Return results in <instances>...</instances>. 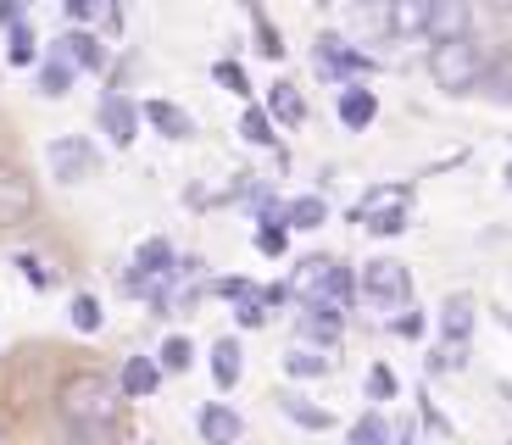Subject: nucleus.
<instances>
[{
	"label": "nucleus",
	"instance_id": "nucleus-1",
	"mask_svg": "<svg viewBox=\"0 0 512 445\" xmlns=\"http://www.w3.org/2000/svg\"><path fill=\"white\" fill-rule=\"evenodd\" d=\"M123 384L112 379V373H73V379L62 384V395H56V407H62V423L78 434V440H112L117 429H123Z\"/></svg>",
	"mask_w": 512,
	"mask_h": 445
},
{
	"label": "nucleus",
	"instance_id": "nucleus-2",
	"mask_svg": "<svg viewBox=\"0 0 512 445\" xmlns=\"http://www.w3.org/2000/svg\"><path fill=\"white\" fill-rule=\"evenodd\" d=\"M290 290L301 295V306H329V312H340V318H346L351 301H357V279H351V267L340 262V256H329V251L301 256L295 273H290Z\"/></svg>",
	"mask_w": 512,
	"mask_h": 445
},
{
	"label": "nucleus",
	"instance_id": "nucleus-3",
	"mask_svg": "<svg viewBox=\"0 0 512 445\" xmlns=\"http://www.w3.org/2000/svg\"><path fill=\"white\" fill-rule=\"evenodd\" d=\"M485 62H490V51L474 34L451 39V45H429V73H435V84L446 95H474L479 78H485Z\"/></svg>",
	"mask_w": 512,
	"mask_h": 445
},
{
	"label": "nucleus",
	"instance_id": "nucleus-4",
	"mask_svg": "<svg viewBox=\"0 0 512 445\" xmlns=\"http://www.w3.org/2000/svg\"><path fill=\"white\" fill-rule=\"evenodd\" d=\"M407 206H412V184H373L351 206V223H362L368 234H401L407 229Z\"/></svg>",
	"mask_w": 512,
	"mask_h": 445
},
{
	"label": "nucleus",
	"instance_id": "nucleus-5",
	"mask_svg": "<svg viewBox=\"0 0 512 445\" xmlns=\"http://www.w3.org/2000/svg\"><path fill=\"white\" fill-rule=\"evenodd\" d=\"M362 295H368L373 306H384V312H407L412 306L407 262H396V256H373V262L362 267Z\"/></svg>",
	"mask_w": 512,
	"mask_h": 445
},
{
	"label": "nucleus",
	"instance_id": "nucleus-6",
	"mask_svg": "<svg viewBox=\"0 0 512 445\" xmlns=\"http://www.w3.org/2000/svg\"><path fill=\"white\" fill-rule=\"evenodd\" d=\"M45 162H51V178H56V184H84V178L101 173V151H95L84 134H62V140H51Z\"/></svg>",
	"mask_w": 512,
	"mask_h": 445
},
{
	"label": "nucleus",
	"instance_id": "nucleus-7",
	"mask_svg": "<svg viewBox=\"0 0 512 445\" xmlns=\"http://www.w3.org/2000/svg\"><path fill=\"white\" fill-rule=\"evenodd\" d=\"M318 67L329 78H340V89H346V84H362L379 62H373L368 51H357L346 34H318Z\"/></svg>",
	"mask_w": 512,
	"mask_h": 445
},
{
	"label": "nucleus",
	"instance_id": "nucleus-8",
	"mask_svg": "<svg viewBox=\"0 0 512 445\" xmlns=\"http://www.w3.org/2000/svg\"><path fill=\"white\" fill-rule=\"evenodd\" d=\"M34 217V178L17 162H0V229H17Z\"/></svg>",
	"mask_w": 512,
	"mask_h": 445
},
{
	"label": "nucleus",
	"instance_id": "nucleus-9",
	"mask_svg": "<svg viewBox=\"0 0 512 445\" xmlns=\"http://www.w3.org/2000/svg\"><path fill=\"white\" fill-rule=\"evenodd\" d=\"M45 56L67 62L73 73H101V67H106V45H101V34H95V28H67V34L56 39Z\"/></svg>",
	"mask_w": 512,
	"mask_h": 445
},
{
	"label": "nucleus",
	"instance_id": "nucleus-10",
	"mask_svg": "<svg viewBox=\"0 0 512 445\" xmlns=\"http://www.w3.org/2000/svg\"><path fill=\"white\" fill-rule=\"evenodd\" d=\"M140 123H145V106L128 101L123 89H112V95L101 101V128H106V140H112L117 151H128V145L140 140Z\"/></svg>",
	"mask_w": 512,
	"mask_h": 445
},
{
	"label": "nucleus",
	"instance_id": "nucleus-11",
	"mask_svg": "<svg viewBox=\"0 0 512 445\" xmlns=\"http://www.w3.org/2000/svg\"><path fill=\"white\" fill-rule=\"evenodd\" d=\"M468 34H474V6H468V0H435V6H429V34L423 39L451 45V39H468Z\"/></svg>",
	"mask_w": 512,
	"mask_h": 445
},
{
	"label": "nucleus",
	"instance_id": "nucleus-12",
	"mask_svg": "<svg viewBox=\"0 0 512 445\" xmlns=\"http://www.w3.org/2000/svg\"><path fill=\"white\" fill-rule=\"evenodd\" d=\"M474 323H479V306H474V295H446L440 301V312H435V329H440V340H451V345H468V334H474Z\"/></svg>",
	"mask_w": 512,
	"mask_h": 445
},
{
	"label": "nucleus",
	"instance_id": "nucleus-13",
	"mask_svg": "<svg viewBox=\"0 0 512 445\" xmlns=\"http://www.w3.org/2000/svg\"><path fill=\"white\" fill-rule=\"evenodd\" d=\"M340 334H346V318H340V312H329V306H301V318H295V340L301 345H323V351H329Z\"/></svg>",
	"mask_w": 512,
	"mask_h": 445
},
{
	"label": "nucleus",
	"instance_id": "nucleus-14",
	"mask_svg": "<svg viewBox=\"0 0 512 445\" xmlns=\"http://www.w3.org/2000/svg\"><path fill=\"white\" fill-rule=\"evenodd\" d=\"M145 106V123L162 134V140H195V117L184 112L179 101H167V95H156V101H140Z\"/></svg>",
	"mask_w": 512,
	"mask_h": 445
},
{
	"label": "nucleus",
	"instance_id": "nucleus-15",
	"mask_svg": "<svg viewBox=\"0 0 512 445\" xmlns=\"http://www.w3.org/2000/svg\"><path fill=\"white\" fill-rule=\"evenodd\" d=\"M195 429H201L206 445H240L245 423H240V412H234V407H223V401H206L201 418H195Z\"/></svg>",
	"mask_w": 512,
	"mask_h": 445
},
{
	"label": "nucleus",
	"instance_id": "nucleus-16",
	"mask_svg": "<svg viewBox=\"0 0 512 445\" xmlns=\"http://www.w3.org/2000/svg\"><path fill=\"white\" fill-rule=\"evenodd\" d=\"M268 112H273V123H284V128L307 123V95H301L295 78H273L268 84Z\"/></svg>",
	"mask_w": 512,
	"mask_h": 445
},
{
	"label": "nucleus",
	"instance_id": "nucleus-17",
	"mask_svg": "<svg viewBox=\"0 0 512 445\" xmlns=\"http://www.w3.org/2000/svg\"><path fill=\"white\" fill-rule=\"evenodd\" d=\"M117 384H123L128 401H145V395H156V384H162V362H156V356H123Z\"/></svg>",
	"mask_w": 512,
	"mask_h": 445
},
{
	"label": "nucleus",
	"instance_id": "nucleus-18",
	"mask_svg": "<svg viewBox=\"0 0 512 445\" xmlns=\"http://www.w3.org/2000/svg\"><path fill=\"white\" fill-rule=\"evenodd\" d=\"M334 117L346 128H368L373 117H379V95H373L368 84H346L340 95H334Z\"/></svg>",
	"mask_w": 512,
	"mask_h": 445
},
{
	"label": "nucleus",
	"instance_id": "nucleus-19",
	"mask_svg": "<svg viewBox=\"0 0 512 445\" xmlns=\"http://www.w3.org/2000/svg\"><path fill=\"white\" fill-rule=\"evenodd\" d=\"M134 273H140L145 284H156V279H167V273H173V267H179V251H173V240H167V234H156V240H145L140 251H134Z\"/></svg>",
	"mask_w": 512,
	"mask_h": 445
},
{
	"label": "nucleus",
	"instance_id": "nucleus-20",
	"mask_svg": "<svg viewBox=\"0 0 512 445\" xmlns=\"http://www.w3.org/2000/svg\"><path fill=\"white\" fill-rule=\"evenodd\" d=\"M479 95L496 106H512V45H496L485 62V78H479Z\"/></svg>",
	"mask_w": 512,
	"mask_h": 445
},
{
	"label": "nucleus",
	"instance_id": "nucleus-21",
	"mask_svg": "<svg viewBox=\"0 0 512 445\" xmlns=\"http://www.w3.org/2000/svg\"><path fill=\"white\" fill-rule=\"evenodd\" d=\"M279 412L290 423H301V429H312V434L334 429V412L318 407V401H307V395H295V390H279Z\"/></svg>",
	"mask_w": 512,
	"mask_h": 445
},
{
	"label": "nucleus",
	"instance_id": "nucleus-22",
	"mask_svg": "<svg viewBox=\"0 0 512 445\" xmlns=\"http://www.w3.org/2000/svg\"><path fill=\"white\" fill-rule=\"evenodd\" d=\"M329 368H334V356L323 351V345H301V340H295L290 356H284V373H290V379H323Z\"/></svg>",
	"mask_w": 512,
	"mask_h": 445
},
{
	"label": "nucleus",
	"instance_id": "nucleus-23",
	"mask_svg": "<svg viewBox=\"0 0 512 445\" xmlns=\"http://www.w3.org/2000/svg\"><path fill=\"white\" fill-rule=\"evenodd\" d=\"M329 223V201L323 195H295V201H284V229H323Z\"/></svg>",
	"mask_w": 512,
	"mask_h": 445
},
{
	"label": "nucleus",
	"instance_id": "nucleus-24",
	"mask_svg": "<svg viewBox=\"0 0 512 445\" xmlns=\"http://www.w3.org/2000/svg\"><path fill=\"white\" fill-rule=\"evenodd\" d=\"M73 84H78V73H73L67 62H56V56H45V62L34 67V89L45 95V101H62Z\"/></svg>",
	"mask_w": 512,
	"mask_h": 445
},
{
	"label": "nucleus",
	"instance_id": "nucleus-25",
	"mask_svg": "<svg viewBox=\"0 0 512 445\" xmlns=\"http://www.w3.org/2000/svg\"><path fill=\"white\" fill-rule=\"evenodd\" d=\"M435 0H390V34H429Z\"/></svg>",
	"mask_w": 512,
	"mask_h": 445
},
{
	"label": "nucleus",
	"instance_id": "nucleus-26",
	"mask_svg": "<svg viewBox=\"0 0 512 445\" xmlns=\"http://www.w3.org/2000/svg\"><path fill=\"white\" fill-rule=\"evenodd\" d=\"M245 17H251V34H256V51L268 56V62H279V56H284V51H290V45H284V39H279V28H273V17H268V6H256V0H251V6H245Z\"/></svg>",
	"mask_w": 512,
	"mask_h": 445
},
{
	"label": "nucleus",
	"instance_id": "nucleus-27",
	"mask_svg": "<svg viewBox=\"0 0 512 445\" xmlns=\"http://www.w3.org/2000/svg\"><path fill=\"white\" fill-rule=\"evenodd\" d=\"M212 379H218V390H234L240 384V340H212Z\"/></svg>",
	"mask_w": 512,
	"mask_h": 445
},
{
	"label": "nucleus",
	"instance_id": "nucleus-28",
	"mask_svg": "<svg viewBox=\"0 0 512 445\" xmlns=\"http://www.w3.org/2000/svg\"><path fill=\"white\" fill-rule=\"evenodd\" d=\"M240 140H245V145H273V140H279V134H273V112H268V106L245 101V112H240Z\"/></svg>",
	"mask_w": 512,
	"mask_h": 445
},
{
	"label": "nucleus",
	"instance_id": "nucleus-29",
	"mask_svg": "<svg viewBox=\"0 0 512 445\" xmlns=\"http://www.w3.org/2000/svg\"><path fill=\"white\" fill-rule=\"evenodd\" d=\"M6 62H12V67H39V62H45V51H39V39H34V28H28V23H17L12 34H6Z\"/></svg>",
	"mask_w": 512,
	"mask_h": 445
},
{
	"label": "nucleus",
	"instance_id": "nucleus-30",
	"mask_svg": "<svg viewBox=\"0 0 512 445\" xmlns=\"http://www.w3.org/2000/svg\"><path fill=\"white\" fill-rule=\"evenodd\" d=\"M67 318H73V329H78V334H101L106 312H101V301H95L90 290H78V295H73V306H67Z\"/></svg>",
	"mask_w": 512,
	"mask_h": 445
},
{
	"label": "nucleus",
	"instance_id": "nucleus-31",
	"mask_svg": "<svg viewBox=\"0 0 512 445\" xmlns=\"http://www.w3.org/2000/svg\"><path fill=\"white\" fill-rule=\"evenodd\" d=\"M346 445H390V423H384V412H362V418L346 429Z\"/></svg>",
	"mask_w": 512,
	"mask_h": 445
},
{
	"label": "nucleus",
	"instance_id": "nucleus-32",
	"mask_svg": "<svg viewBox=\"0 0 512 445\" xmlns=\"http://www.w3.org/2000/svg\"><path fill=\"white\" fill-rule=\"evenodd\" d=\"M12 262H17V273H23V284H28V290H51V284H56L51 262H45L39 251H17Z\"/></svg>",
	"mask_w": 512,
	"mask_h": 445
},
{
	"label": "nucleus",
	"instance_id": "nucleus-33",
	"mask_svg": "<svg viewBox=\"0 0 512 445\" xmlns=\"http://www.w3.org/2000/svg\"><path fill=\"white\" fill-rule=\"evenodd\" d=\"M156 362H162V373H184V368L195 362L190 334H167V340H162V351H156Z\"/></svg>",
	"mask_w": 512,
	"mask_h": 445
},
{
	"label": "nucleus",
	"instance_id": "nucleus-34",
	"mask_svg": "<svg viewBox=\"0 0 512 445\" xmlns=\"http://www.w3.org/2000/svg\"><path fill=\"white\" fill-rule=\"evenodd\" d=\"M396 395H401L396 368H390V362H373V368H368V401H373V412H379V401H396Z\"/></svg>",
	"mask_w": 512,
	"mask_h": 445
},
{
	"label": "nucleus",
	"instance_id": "nucleus-35",
	"mask_svg": "<svg viewBox=\"0 0 512 445\" xmlns=\"http://www.w3.org/2000/svg\"><path fill=\"white\" fill-rule=\"evenodd\" d=\"M206 295H218V301H234V306H245L251 295H262V290H256L251 279H212V284H206Z\"/></svg>",
	"mask_w": 512,
	"mask_h": 445
},
{
	"label": "nucleus",
	"instance_id": "nucleus-36",
	"mask_svg": "<svg viewBox=\"0 0 512 445\" xmlns=\"http://www.w3.org/2000/svg\"><path fill=\"white\" fill-rule=\"evenodd\" d=\"M256 251L262 256H284V245H290V229H284V223H256Z\"/></svg>",
	"mask_w": 512,
	"mask_h": 445
},
{
	"label": "nucleus",
	"instance_id": "nucleus-37",
	"mask_svg": "<svg viewBox=\"0 0 512 445\" xmlns=\"http://www.w3.org/2000/svg\"><path fill=\"white\" fill-rule=\"evenodd\" d=\"M212 78H218L229 95H251V78H245V67L229 62V56H223V62H212Z\"/></svg>",
	"mask_w": 512,
	"mask_h": 445
},
{
	"label": "nucleus",
	"instance_id": "nucleus-38",
	"mask_svg": "<svg viewBox=\"0 0 512 445\" xmlns=\"http://www.w3.org/2000/svg\"><path fill=\"white\" fill-rule=\"evenodd\" d=\"M462 362H468V345L440 340L435 351H429V373H451V368H462Z\"/></svg>",
	"mask_w": 512,
	"mask_h": 445
},
{
	"label": "nucleus",
	"instance_id": "nucleus-39",
	"mask_svg": "<svg viewBox=\"0 0 512 445\" xmlns=\"http://www.w3.org/2000/svg\"><path fill=\"white\" fill-rule=\"evenodd\" d=\"M268 323V306H262V295H251L245 306H234V329H262Z\"/></svg>",
	"mask_w": 512,
	"mask_h": 445
},
{
	"label": "nucleus",
	"instance_id": "nucleus-40",
	"mask_svg": "<svg viewBox=\"0 0 512 445\" xmlns=\"http://www.w3.org/2000/svg\"><path fill=\"white\" fill-rule=\"evenodd\" d=\"M396 334H401V340H418V334H423V312H401Z\"/></svg>",
	"mask_w": 512,
	"mask_h": 445
},
{
	"label": "nucleus",
	"instance_id": "nucleus-41",
	"mask_svg": "<svg viewBox=\"0 0 512 445\" xmlns=\"http://www.w3.org/2000/svg\"><path fill=\"white\" fill-rule=\"evenodd\" d=\"M418 401H423V423H435L440 434H451V423L440 418V407H435V395H418Z\"/></svg>",
	"mask_w": 512,
	"mask_h": 445
},
{
	"label": "nucleus",
	"instance_id": "nucleus-42",
	"mask_svg": "<svg viewBox=\"0 0 512 445\" xmlns=\"http://www.w3.org/2000/svg\"><path fill=\"white\" fill-rule=\"evenodd\" d=\"M284 301H295L290 284H268V290H262V306H284Z\"/></svg>",
	"mask_w": 512,
	"mask_h": 445
},
{
	"label": "nucleus",
	"instance_id": "nucleus-43",
	"mask_svg": "<svg viewBox=\"0 0 512 445\" xmlns=\"http://www.w3.org/2000/svg\"><path fill=\"white\" fill-rule=\"evenodd\" d=\"M496 323H501V329L512 334V312H507V306H496Z\"/></svg>",
	"mask_w": 512,
	"mask_h": 445
},
{
	"label": "nucleus",
	"instance_id": "nucleus-44",
	"mask_svg": "<svg viewBox=\"0 0 512 445\" xmlns=\"http://www.w3.org/2000/svg\"><path fill=\"white\" fill-rule=\"evenodd\" d=\"M496 390H501V395H507V401H512V379H501V384H496Z\"/></svg>",
	"mask_w": 512,
	"mask_h": 445
},
{
	"label": "nucleus",
	"instance_id": "nucleus-45",
	"mask_svg": "<svg viewBox=\"0 0 512 445\" xmlns=\"http://www.w3.org/2000/svg\"><path fill=\"white\" fill-rule=\"evenodd\" d=\"M507 184H512V162H507Z\"/></svg>",
	"mask_w": 512,
	"mask_h": 445
},
{
	"label": "nucleus",
	"instance_id": "nucleus-46",
	"mask_svg": "<svg viewBox=\"0 0 512 445\" xmlns=\"http://www.w3.org/2000/svg\"><path fill=\"white\" fill-rule=\"evenodd\" d=\"M145 445H156V440H145Z\"/></svg>",
	"mask_w": 512,
	"mask_h": 445
}]
</instances>
